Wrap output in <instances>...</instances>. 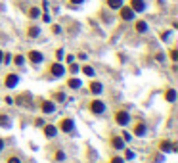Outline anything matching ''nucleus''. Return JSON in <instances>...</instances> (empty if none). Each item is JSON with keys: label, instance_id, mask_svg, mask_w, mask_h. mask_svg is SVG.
Returning <instances> with one entry per match:
<instances>
[{"label": "nucleus", "instance_id": "1", "mask_svg": "<svg viewBox=\"0 0 178 163\" xmlns=\"http://www.w3.org/2000/svg\"><path fill=\"white\" fill-rule=\"evenodd\" d=\"M113 121H115V125L119 127H126L130 121H132V115L129 109H115V113H113Z\"/></svg>", "mask_w": 178, "mask_h": 163}, {"label": "nucleus", "instance_id": "2", "mask_svg": "<svg viewBox=\"0 0 178 163\" xmlns=\"http://www.w3.org/2000/svg\"><path fill=\"white\" fill-rule=\"evenodd\" d=\"M105 109H107V106H105L104 100H100V98H94V100L88 102V111L92 115H104Z\"/></svg>", "mask_w": 178, "mask_h": 163}, {"label": "nucleus", "instance_id": "3", "mask_svg": "<svg viewBox=\"0 0 178 163\" xmlns=\"http://www.w3.org/2000/svg\"><path fill=\"white\" fill-rule=\"evenodd\" d=\"M38 109H40V113H44V115H52V113H56V102L52 98H40Z\"/></svg>", "mask_w": 178, "mask_h": 163}, {"label": "nucleus", "instance_id": "4", "mask_svg": "<svg viewBox=\"0 0 178 163\" xmlns=\"http://www.w3.org/2000/svg\"><path fill=\"white\" fill-rule=\"evenodd\" d=\"M48 73H50V77H54V79H61L63 75H65V65H63L61 61H52L48 65Z\"/></svg>", "mask_w": 178, "mask_h": 163}, {"label": "nucleus", "instance_id": "5", "mask_svg": "<svg viewBox=\"0 0 178 163\" xmlns=\"http://www.w3.org/2000/svg\"><path fill=\"white\" fill-rule=\"evenodd\" d=\"M58 131H61L63 134H73L75 132V121L71 117H63L58 123Z\"/></svg>", "mask_w": 178, "mask_h": 163}, {"label": "nucleus", "instance_id": "6", "mask_svg": "<svg viewBox=\"0 0 178 163\" xmlns=\"http://www.w3.org/2000/svg\"><path fill=\"white\" fill-rule=\"evenodd\" d=\"M119 12V17H121V21H134V17H136V12H134L130 6H121V8L117 10Z\"/></svg>", "mask_w": 178, "mask_h": 163}, {"label": "nucleus", "instance_id": "7", "mask_svg": "<svg viewBox=\"0 0 178 163\" xmlns=\"http://www.w3.org/2000/svg\"><path fill=\"white\" fill-rule=\"evenodd\" d=\"M17 84H19V75H17V73L10 71V73L4 75V87H6V88L12 90V88H16Z\"/></svg>", "mask_w": 178, "mask_h": 163}, {"label": "nucleus", "instance_id": "8", "mask_svg": "<svg viewBox=\"0 0 178 163\" xmlns=\"http://www.w3.org/2000/svg\"><path fill=\"white\" fill-rule=\"evenodd\" d=\"M25 60H29L33 65H40L42 61H44V54H42L40 50H29L25 56Z\"/></svg>", "mask_w": 178, "mask_h": 163}, {"label": "nucleus", "instance_id": "9", "mask_svg": "<svg viewBox=\"0 0 178 163\" xmlns=\"http://www.w3.org/2000/svg\"><path fill=\"white\" fill-rule=\"evenodd\" d=\"M58 125H54V123H44V127H42V134H44V138L48 140H52L58 136Z\"/></svg>", "mask_w": 178, "mask_h": 163}, {"label": "nucleus", "instance_id": "10", "mask_svg": "<svg viewBox=\"0 0 178 163\" xmlns=\"http://www.w3.org/2000/svg\"><path fill=\"white\" fill-rule=\"evenodd\" d=\"M146 132H147V125H146L144 121H136V123H134V127H132V136L144 138Z\"/></svg>", "mask_w": 178, "mask_h": 163}, {"label": "nucleus", "instance_id": "11", "mask_svg": "<svg viewBox=\"0 0 178 163\" xmlns=\"http://www.w3.org/2000/svg\"><path fill=\"white\" fill-rule=\"evenodd\" d=\"M159 152L161 154H167V152H178V144L176 142H170V140H161L159 142Z\"/></svg>", "mask_w": 178, "mask_h": 163}, {"label": "nucleus", "instance_id": "12", "mask_svg": "<svg viewBox=\"0 0 178 163\" xmlns=\"http://www.w3.org/2000/svg\"><path fill=\"white\" fill-rule=\"evenodd\" d=\"M109 146L113 148V150L119 152V150H125V148H126V142L119 136V134H113V136L109 138Z\"/></svg>", "mask_w": 178, "mask_h": 163}, {"label": "nucleus", "instance_id": "13", "mask_svg": "<svg viewBox=\"0 0 178 163\" xmlns=\"http://www.w3.org/2000/svg\"><path fill=\"white\" fill-rule=\"evenodd\" d=\"M88 92H90V94H94V96H100V94L104 92L102 81H90V83H88Z\"/></svg>", "mask_w": 178, "mask_h": 163}, {"label": "nucleus", "instance_id": "14", "mask_svg": "<svg viewBox=\"0 0 178 163\" xmlns=\"http://www.w3.org/2000/svg\"><path fill=\"white\" fill-rule=\"evenodd\" d=\"M163 96H165V102L174 104V102H176V98H178V92H176V88H174V87H167V88H165V92H163Z\"/></svg>", "mask_w": 178, "mask_h": 163}, {"label": "nucleus", "instance_id": "15", "mask_svg": "<svg viewBox=\"0 0 178 163\" xmlns=\"http://www.w3.org/2000/svg\"><path fill=\"white\" fill-rule=\"evenodd\" d=\"M134 31H136L138 35H144L149 31V25H147V21L144 19H138V21H134Z\"/></svg>", "mask_w": 178, "mask_h": 163}, {"label": "nucleus", "instance_id": "16", "mask_svg": "<svg viewBox=\"0 0 178 163\" xmlns=\"http://www.w3.org/2000/svg\"><path fill=\"white\" fill-rule=\"evenodd\" d=\"M129 6L136 12V13H142V12H146V0H130Z\"/></svg>", "mask_w": 178, "mask_h": 163}, {"label": "nucleus", "instance_id": "17", "mask_svg": "<svg viewBox=\"0 0 178 163\" xmlns=\"http://www.w3.org/2000/svg\"><path fill=\"white\" fill-rule=\"evenodd\" d=\"M67 87L71 88V90H79L81 87H82V81L79 79V77H75V75H71L69 79H67Z\"/></svg>", "mask_w": 178, "mask_h": 163}, {"label": "nucleus", "instance_id": "18", "mask_svg": "<svg viewBox=\"0 0 178 163\" xmlns=\"http://www.w3.org/2000/svg\"><path fill=\"white\" fill-rule=\"evenodd\" d=\"M0 129H12V117L8 113H0Z\"/></svg>", "mask_w": 178, "mask_h": 163}, {"label": "nucleus", "instance_id": "19", "mask_svg": "<svg viewBox=\"0 0 178 163\" xmlns=\"http://www.w3.org/2000/svg\"><path fill=\"white\" fill-rule=\"evenodd\" d=\"M27 37L29 39H38L40 37V25H29L27 27Z\"/></svg>", "mask_w": 178, "mask_h": 163}, {"label": "nucleus", "instance_id": "20", "mask_svg": "<svg viewBox=\"0 0 178 163\" xmlns=\"http://www.w3.org/2000/svg\"><path fill=\"white\" fill-rule=\"evenodd\" d=\"M52 100L56 104H65L67 102V96H65V92H63V90H56L52 94Z\"/></svg>", "mask_w": 178, "mask_h": 163}, {"label": "nucleus", "instance_id": "21", "mask_svg": "<svg viewBox=\"0 0 178 163\" xmlns=\"http://www.w3.org/2000/svg\"><path fill=\"white\" fill-rule=\"evenodd\" d=\"M12 63L16 67H23L25 65V54H12Z\"/></svg>", "mask_w": 178, "mask_h": 163}, {"label": "nucleus", "instance_id": "22", "mask_svg": "<svg viewBox=\"0 0 178 163\" xmlns=\"http://www.w3.org/2000/svg\"><path fill=\"white\" fill-rule=\"evenodd\" d=\"M40 16H42V10L37 8V6H31V8L27 10V17H29V19H38Z\"/></svg>", "mask_w": 178, "mask_h": 163}, {"label": "nucleus", "instance_id": "23", "mask_svg": "<svg viewBox=\"0 0 178 163\" xmlns=\"http://www.w3.org/2000/svg\"><path fill=\"white\" fill-rule=\"evenodd\" d=\"M81 71H82V75H86V77H94L96 75V69L92 65H88V63H84V65L81 67Z\"/></svg>", "mask_w": 178, "mask_h": 163}, {"label": "nucleus", "instance_id": "24", "mask_svg": "<svg viewBox=\"0 0 178 163\" xmlns=\"http://www.w3.org/2000/svg\"><path fill=\"white\" fill-rule=\"evenodd\" d=\"M105 4H107L109 10H119L125 2H123V0H105Z\"/></svg>", "mask_w": 178, "mask_h": 163}, {"label": "nucleus", "instance_id": "25", "mask_svg": "<svg viewBox=\"0 0 178 163\" xmlns=\"http://www.w3.org/2000/svg\"><path fill=\"white\" fill-rule=\"evenodd\" d=\"M67 69H69V71L67 73H71V75H77V73H79L81 71V65H79V63H77V61H71V63H67Z\"/></svg>", "mask_w": 178, "mask_h": 163}, {"label": "nucleus", "instance_id": "26", "mask_svg": "<svg viewBox=\"0 0 178 163\" xmlns=\"http://www.w3.org/2000/svg\"><path fill=\"white\" fill-rule=\"evenodd\" d=\"M29 94H19L17 98H13V104H19V106H25V100H29Z\"/></svg>", "mask_w": 178, "mask_h": 163}, {"label": "nucleus", "instance_id": "27", "mask_svg": "<svg viewBox=\"0 0 178 163\" xmlns=\"http://www.w3.org/2000/svg\"><path fill=\"white\" fill-rule=\"evenodd\" d=\"M54 161H58V163L65 161V152H63V150H56V154H54Z\"/></svg>", "mask_w": 178, "mask_h": 163}, {"label": "nucleus", "instance_id": "28", "mask_svg": "<svg viewBox=\"0 0 178 163\" xmlns=\"http://www.w3.org/2000/svg\"><path fill=\"white\" fill-rule=\"evenodd\" d=\"M125 161H132V159H136V154H134L132 150H129V148H125Z\"/></svg>", "mask_w": 178, "mask_h": 163}, {"label": "nucleus", "instance_id": "29", "mask_svg": "<svg viewBox=\"0 0 178 163\" xmlns=\"http://www.w3.org/2000/svg\"><path fill=\"white\" fill-rule=\"evenodd\" d=\"M169 58L173 60L174 63L178 61V50H176V48H170V50H169Z\"/></svg>", "mask_w": 178, "mask_h": 163}, {"label": "nucleus", "instance_id": "30", "mask_svg": "<svg viewBox=\"0 0 178 163\" xmlns=\"http://www.w3.org/2000/svg\"><path fill=\"white\" fill-rule=\"evenodd\" d=\"M6 163H23V161H21V157H19V155H16V154H13V155H8Z\"/></svg>", "mask_w": 178, "mask_h": 163}, {"label": "nucleus", "instance_id": "31", "mask_svg": "<svg viewBox=\"0 0 178 163\" xmlns=\"http://www.w3.org/2000/svg\"><path fill=\"white\" fill-rule=\"evenodd\" d=\"M44 117H37V119H35V121H33V125L35 127H37V129H42V127H44Z\"/></svg>", "mask_w": 178, "mask_h": 163}, {"label": "nucleus", "instance_id": "32", "mask_svg": "<svg viewBox=\"0 0 178 163\" xmlns=\"http://www.w3.org/2000/svg\"><path fill=\"white\" fill-rule=\"evenodd\" d=\"M121 138H123V140H125V142H126V144H129V142H130V140H132V132H129V131H123V134H121Z\"/></svg>", "mask_w": 178, "mask_h": 163}, {"label": "nucleus", "instance_id": "33", "mask_svg": "<svg viewBox=\"0 0 178 163\" xmlns=\"http://www.w3.org/2000/svg\"><path fill=\"white\" fill-rule=\"evenodd\" d=\"M109 163H126V161H125V157H121V155H111Z\"/></svg>", "mask_w": 178, "mask_h": 163}, {"label": "nucleus", "instance_id": "34", "mask_svg": "<svg viewBox=\"0 0 178 163\" xmlns=\"http://www.w3.org/2000/svg\"><path fill=\"white\" fill-rule=\"evenodd\" d=\"M50 31H52V35H61V27L58 23H52V27H50Z\"/></svg>", "mask_w": 178, "mask_h": 163}, {"label": "nucleus", "instance_id": "35", "mask_svg": "<svg viewBox=\"0 0 178 163\" xmlns=\"http://www.w3.org/2000/svg\"><path fill=\"white\" fill-rule=\"evenodd\" d=\"M63 56H65L63 48H58V50H56V61H61V60H63Z\"/></svg>", "mask_w": 178, "mask_h": 163}, {"label": "nucleus", "instance_id": "36", "mask_svg": "<svg viewBox=\"0 0 178 163\" xmlns=\"http://www.w3.org/2000/svg\"><path fill=\"white\" fill-rule=\"evenodd\" d=\"M2 63H4V65H10V63H12V54H6V52H4V58H2Z\"/></svg>", "mask_w": 178, "mask_h": 163}, {"label": "nucleus", "instance_id": "37", "mask_svg": "<svg viewBox=\"0 0 178 163\" xmlns=\"http://www.w3.org/2000/svg\"><path fill=\"white\" fill-rule=\"evenodd\" d=\"M159 37H161L163 42H167V39L170 37V31H161V33H159Z\"/></svg>", "mask_w": 178, "mask_h": 163}, {"label": "nucleus", "instance_id": "38", "mask_svg": "<svg viewBox=\"0 0 178 163\" xmlns=\"http://www.w3.org/2000/svg\"><path fill=\"white\" fill-rule=\"evenodd\" d=\"M75 58H79L81 61H86V60H88V54H86V52H79V54L75 56Z\"/></svg>", "mask_w": 178, "mask_h": 163}, {"label": "nucleus", "instance_id": "39", "mask_svg": "<svg viewBox=\"0 0 178 163\" xmlns=\"http://www.w3.org/2000/svg\"><path fill=\"white\" fill-rule=\"evenodd\" d=\"M63 58H65L67 63H71V61H75V60H77V58H75V54H67V56H63Z\"/></svg>", "mask_w": 178, "mask_h": 163}, {"label": "nucleus", "instance_id": "40", "mask_svg": "<svg viewBox=\"0 0 178 163\" xmlns=\"http://www.w3.org/2000/svg\"><path fill=\"white\" fill-rule=\"evenodd\" d=\"M69 4L71 6H81V4H84V0H69Z\"/></svg>", "mask_w": 178, "mask_h": 163}, {"label": "nucleus", "instance_id": "41", "mask_svg": "<svg viewBox=\"0 0 178 163\" xmlns=\"http://www.w3.org/2000/svg\"><path fill=\"white\" fill-rule=\"evenodd\" d=\"M155 60H157V61H165V54L157 52V54H155Z\"/></svg>", "mask_w": 178, "mask_h": 163}, {"label": "nucleus", "instance_id": "42", "mask_svg": "<svg viewBox=\"0 0 178 163\" xmlns=\"http://www.w3.org/2000/svg\"><path fill=\"white\" fill-rule=\"evenodd\" d=\"M4 102L8 104V106H13V96H6V98H4Z\"/></svg>", "mask_w": 178, "mask_h": 163}, {"label": "nucleus", "instance_id": "43", "mask_svg": "<svg viewBox=\"0 0 178 163\" xmlns=\"http://www.w3.org/2000/svg\"><path fill=\"white\" fill-rule=\"evenodd\" d=\"M4 148H6V142H4V138H0V154L4 152Z\"/></svg>", "mask_w": 178, "mask_h": 163}, {"label": "nucleus", "instance_id": "44", "mask_svg": "<svg viewBox=\"0 0 178 163\" xmlns=\"http://www.w3.org/2000/svg\"><path fill=\"white\" fill-rule=\"evenodd\" d=\"M42 19H44V23H50V16H48V13H44V16H42Z\"/></svg>", "mask_w": 178, "mask_h": 163}, {"label": "nucleus", "instance_id": "45", "mask_svg": "<svg viewBox=\"0 0 178 163\" xmlns=\"http://www.w3.org/2000/svg\"><path fill=\"white\" fill-rule=\"evenodd\" d=\"M2 58H4V52L0 50V63H2Z\"/></svg>", "mask_w": 178, "mask_h": 163}]
</instances>
